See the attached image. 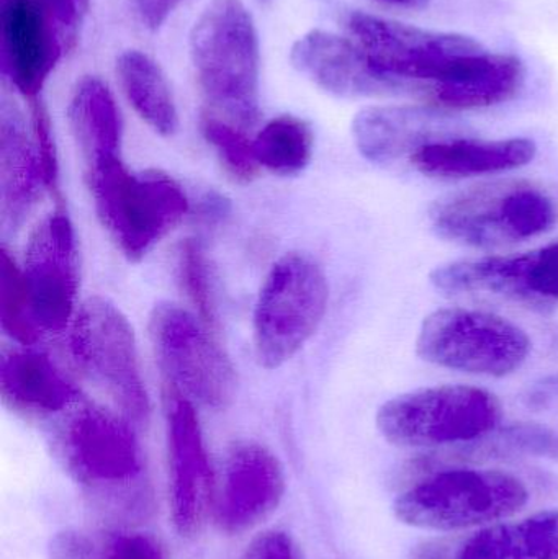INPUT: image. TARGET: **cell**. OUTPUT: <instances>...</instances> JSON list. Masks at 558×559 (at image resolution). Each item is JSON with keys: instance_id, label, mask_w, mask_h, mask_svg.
<instances>
[{"instance_id": "obj_1", "label": "cell", "mask_w": 558, "mask_h": 559, "mask_svg": "<svg viewBox=\"0 0 558 559\" xmlns=\"http://www.w3.org/2000/svg\"><path fill=\"white\" fill-rule=\"evenodd\" d=\"M95 212L118 251L140 262L186 218L182 186L163 170L134 173L121 157L85 170Z\"/></svg>"}, {"instance_id": "obj_2", "label": "cell", "mask_w": 558, "mask_h": 559, "mask_svg": "<svg viewBox=\"0 0 558 559\" xmlns=\"http://www.w3.org/2000/svg\"><path fill=\"white\" fill-rule=\"evenodd\" d=\"M200 87L231 124L249 128L259 118V41L239 0H213L190 35Z\"/></svg>"}, {"instance_id": "obj_3", "label": "cell", "mask_w": 558, "mask_h": 559, "mask_svg": "<svg viewBox=\"0 0 558 559\" xmlns=\"http://www.w3.org/2000/svg\"><path fill=\"white\" fill-rule=\"evenodd\" d=\"M557 218L550 193L526 180L471 187L429 209L439 238L471 248H501L537 238L550 231Z\"/></svg>"}, {"instance_id": "obj_4", "label": "cell", "mask_w": 558, "mask_h": 559, "mask_svg": "<svg viewBox=\"0 0 558 559\" xmlns=\"http://www.w3.org/2000/svg\"><path fill=\"white\" fill-rule=\"evenodd\" d=\"M503 409L484 388L439 384L399 394L377 411L380 436L402 449L475 442L494 432Z\"/></svg>"}, {"instance_id": "obj_5", "label": "cell", "mask_w": 558, "mask_h": 559, "mask_svg": "<svg viewBox=\"0 0 558 559\" xmlns=\"http://www.w3.org/2000/svg\"><path fill=\"white\" fill-rule=\"evenodd\" d=\"M530 501L518 476L498 469L455 468L403 491L393 502L402 524L423 531L451 532L503 521Z\"/></svg>"}, {"instance_id": "obj_6", "label": "cell", "mask_w": 558, "mask_h": 559, "mask_svg": "<svg viewBox=\"0 0 558 559\" xmlns=\"http://www.w3.org/2000/svg\"><path fill=\"white\" fill-rule=\"evenodd\" d=\"M330 301L323 269L310 255L278 259L262 283L254 308V350L261 367L275 370L290 361L317 334Z\"/></svg>"}, {"instance_id": "obj_7", "label": "cell", "mask_w": 558, "mask_h": 559, "mask_svg": "<svg viewBox=\"0 0 558 559\" xmlns=\"http://www.w3.org/2000/svg\"><path fill=\"white\" fill-rule=\"evenodd\" d=\"M69 348L79 370L133 424H146L150 394L141 373L136 335L110 299L82 302L72 321Z\"/></svg>"}, {"instance_id": "obj_8", "label": "cell", "mask_w": 558, "mask_h": 559, "mask_svg": "<svg viewBox=\"0 0 558 559\" xmlns=\"http://www.w3.org/2000/svg\"><path fill=\"white\" fill-rule=\"evenodd\" d=\"M531 338L524 329L494 312L467 308L436 309L416 337V354L435 367L503 378L526 364Z\"/></svg>"}, {"instance_id": "obj_9", "label": "cell", "mask_w": 558, "mask_h": 559, "mask_svg": "<svg viewBox=\"0 0 558 559\" xmlns=\"http://www.w3.org/2000/svg\"><path fill=\"white\" fill-rule=\"evenodd\" d=\"M343 25L373 69L408 88L429 87L485 51L477 39L461 33L419 28L359 10L346 13Z\"/></svg>"}, {"instance_id": "obj_10", "label": "cell", "mask_w": 558, "mask_h": 559, "mask_svg": "<svg viewBox=\"0 0 558 559\" xmlns=\"http://www.w3.org/2000/svg\"><path fill=\"white\" fill-rule=\"evenodd\" d=\"M150 337L166 384L206 409H226L235 401V365L210 328L174 302L154 306Z\"/></svg>"}, {"instance_id": "obj_11", "label": "cell", "mask_w": 558, "mask_h": 559, "mask_svg": "<svg viewBox=\"0 0 558 559\" xmlns=\"http://www.w3.org/2000/svg\"><path fill=\"white\" fill-rule=\"evenodd\" d=\"M130 424L127 417L94 404H74L66 411L56 427L55 445L69 475L91 488L136 481L143 459Z\"/></svg>"}, {"instance_id": "obj_12", "label": "cell", "mask_w": 558, "mask_h": 559, "mask_svg": "<svg viewBox=\"0 0 558 559\" xmlns=\"http://www.w3.org/2000/svg\"><path fill=\"white\" fill-rule=\"evenodd\" d=\"M22 272L39 331H64L78 312L81 283L74 226L64 212L52 213L36 226L26 246Z\"/></svg>"}, {"instance_id": "obj_13", "label": "cell", "mask_w": 558, "mask_h": 559, "mask_svg": "<svg viewBox=\"0 0 558 559\" xmlns=\"http://www.w3.org/2000/svg\"><path fill=\"white\" fill-rule=\"evenodd\" d=\"M449 295L500 296L527 305L558 302V241L520 255H488L449 262L429 274Z\"/></svg>"}, {"instance_id": "obj_14", "label": "cell", "mask_w": 558, "mask_h": 559, "mask_svg": "<svg viewBox=\"0 0 558 559\" xmlns=\"http://www.w3.org/2000/svg\"><path fill=\"white\" fill-rule=\"evenodd\" d=\"M170 514L180 537L200 531L212 502L213 473L195 406L166 384Z\"/></svg>"}, {"instance_id": "obj_15", "label": "cell", "mask_w": 558, "mask_h": 559, "mask_svg": "<svg viewBox=\"0 0 558 559\" xmlns=\"http://www.w3.org/2000/svg\"><path fill=\"white\" fill-rule=\"evenodd\" d=\"M284 495V468L277 456L261 443H241L226 462L216 522L226 534L251 531L277 511Z\"/></svg>"}, {"instance_id": "obj_16", "label": "cell", "mask_w": 558, "mask_h": 559, "mask_svg": "<svg viewBox=\"0 0 558 559\" xmlns=\"http://www.w3.org/2000/svg\"><path fill=\"white\" fill-rule=\"evenodd\" d=\"M3 71L23 97L35 102L66 43L33 0H0Z\"/></svg>"}, {"instance_id": "obj_17", "label": "cell", "mask_w": 558, "mask_h": 559, "mask_svg": "<svg viewBox=\"0 0 558 559\" xmlns=\"http://www.w3.org/2000/svg\"><path fill=\"white\" fill-rule=\"evenodd\" d=\"M290 59L301 74L337 97H389L408 91L406 85L373 69L349 38L321 29L298 39Z\"/></svg>"}, {"instance_id": "obj_18", "label": "cell", "mask_w": 558, "mask_h": 559, "mask_svg": "<svg viewBox=\"0 0 558 559\" xmlns=\"http://www.w3.org/2000/svg\"><path fill=\"white\" fill-rule=\"evenodd\" d=\"M455 121L441 108L416 105L367 107L353 120V138L364 159L390 164L436 141L451 140Z\"/></svg>"}, {"instance_id": "obj_19", "label": "cell", "mask_w": 558, "mask_h": 559, "mask_svg": "<svg viewBox=\"0 0 558 559\" xmlns=\"http://www.w3.org/2000/svg\"><path fill=\"white\" fill-rule=\"evenodd\" d=\"M524 81L526 66L518 56L482 51L423 92L431 107L446 111L477 110L517 97Z\"/></svg>"}, {"instance_id": "obj_20", "label": "cell", "mask_w": 558, "mask_h": 559, "mask_svg": "<svg viewBox=\"0 0 558 559\" xmlns=\"http://www.w3.org/2000/svg\"><path fill=\"white\" fill-rule=\"evenodd\" d=\"M536 154V143L530 138L494 141L451 138L422 147L409 157V163L431 179H471L521 169L533 163Z\"/></svg>"}, {"instance_id": "obj_21", "label": "cell", "mask_w": 558, "mask_h": 559, "mask_svg": "<svg viewBox=\"0 0 558 559\" xmlns=\"http://www.w3.org/2000/svg\"><path fill=\"white\" fill-rule=\"evenodd\" d=\"M432 559H558V511L488 525L455 540H432Z\"/></svg>"}, {"instance_id": "obj_22", "label": "cell", "mask_w": 558, "mask_h": 559, "mask_svg": "<svg viewBox=\"0 0 558 559\" xmlns=\"http://www.w3.org/2000/svg\"><path fill=\"white\" fill-rule=\"evenodd\" d=\"M0 390L3 403L26 416L66 413L79 401V391L55 361L32 348L3 354Z\"/></svg>"}, {"instance_id": "obj_23", "label": "cell", "mask_w": 558, "mask_h": 559, "mask_svg": "<svg viewBox=\"0 0 558 559\" xmlns=\"http://www.w3.org/2000/svg\"><path fill=\"white\" fill-rule=\"evenodd\" d=\"M46 187L35 136L29 140L15 108L3 105L0 127V189L2 225L16 229L25 222ZM48 189V187H46Z\"/></svg>"}, {"instance_id": "obj_24", "label": "cell", "mask_w": 558, "mask_h": 559, "mask_svg": "<svg viewBox=\"0 0 558 559\" xmlns=\"http://www.w3.org/2000/svg\"><path fill=\"white\" fill-rule=\"evenodd\" d=\"M68 117L85 170L121 157L120 111L104 82L82 79L72 94Z\"/></svg>"}, {"instance_id": "obj_25", "label": "cell", "mask_w": 558, "mask_h": 559, "mask_svg": "<svg viewBox=\"0 0 558 559\" xmlns=\"http://www.w3.org/2000/svg\"><path fill=\"white\" fill-rule=\"evenodd\" d=\"M117 74L134 111L161 136H173L179 128V115L159 66L131 49L118 58Z\"/></svg>"}, {"instance_id": "obj_26", "label": "cell", "mask_w": 558, "mask_h": 559, "mask_svg": "<svg viewBox=\"0 0 558 559\" xmlns=\"http://www.w3.org/2000/svg\"><path fill=\"white\" fill-rule=\"evenodd\" d=\"M259 166L277 176H298L313 157L314 134L310 123L282 115L269 121L254 141Z\"/></svg>"}, {"instance_id": "obj_27", "label": "cell", "mask_w": 558, "mask_h": 559, "mask_svg": "<svg viewBox=\"0 0 558 559\" xmlns=\"http://www.w3.org/2000/svg\"><path fill=\"white\" fill-rule=\"evenodd\" d=\"M0 265H2L0 321H2L3 332L25 347L35 344L43 332L33 319L22 269L16 265L15 259L10 255L5 246L0 252Z\"/></svg>"}, {"instance_id": "obj_28", "label": "cell", "mask_w": 558, "mask_h": 559, "mask_svg": "<svg viewBox=\"0 0 558 559\" xmlns=\"http://www.w3.org/2000/svg\"><path fill=\"white\" fill-rule=\"evenodd\" d=\"M177 278L180 288L186 293L193 308L199 311L200 319L215 328L218 322L216 314V296L213 289L212 269L206 259L205 249L197 239H186L177 251Z\"/></svg>"}, {"instance_id": "obj_29", "label": "cell", "mask_w": 558, "mask_h": 559, "mask_svg": "<svg viewBox=\"0 0 558 559\" xmlns=\"http://www.w3.org/2000/svg\"><path fill=\"white\" fill-rule=\"evenodd\" d=\"M203 138L215 147L226 173L241 183L252 182L261 166L254 153V143L248 140L238 128L218 118L203 117Z\"/></svg>"}, {"instance_id": "obj_30", "label": "cell", "mask_w": 558, "mask_h": 559, "mask_svg": "<svg viewBox=\"0 0 558 559\" xmlns=\"http://www.w3.org/2000/svg\"><path fill=\"white\" fill-rule=\"evenodd\" d=\"M503 445L511 452L558 456V436L546 427L517 426L504 432Z\"/></svg>"}, {"instance_id": "obj_31", "label": "cell", "mask_w": 558, "mask_h": 559, "mask_svg": "<svg viewBox=\"0 0 558 559\" xmlns=\"http://www.w3.org/2000/svg\"><path fill=\"white\" fill-rule=\"evenodd\" d=\"M49 559H100L94 542L78 531H62L49 542Z\"/></svg>"}, {"instance_id": "obj_32", "label": "cell", "mask_w": 558, "mask_h": 559, "mask_svg": "<svg viewBox=\"0 0 558 559\" xmlns=\"http://www.w3.org/2000/svg\"><path fill=\"white\" fill-rule=\"evenodd\" d=\"M239 559H297V550L284 532H268L254 538Z\"/></svg>"}, {"instance_id": "obj_33", "label": "cell", "mask_w": 558, "mask_h": 559, "mask_svg": "<svg viewBox=\"0 0 558 559\" xmlns=\"http://www.w3.org/2000/svg\"><path fill=\"white\" fill-rule=\"evenodd\" d=\"M107 559H164L153 538L141 534L121 535L111 544Z\"/></svg>"}, {"instance_id": "obj_34", "label": "cell", "mask_w": 558, "mask_h": 559, "mask_svg": "<svg viewBox=\"0 0 558 559\" xmlns=\"http://www.w3.org/2000/svg\"><path fill=\"white\" fill-rule=\"evenodd\" d=\"M141 19L150 28H159L180 0H136Z\"/></svg>"}, {"instance_id": "obj_35", "label": "cell", "mask_w": 558, "mask_h": 559, "mask_svg": "<svg viewBox=\"0 0 558 559\" xmlns=\"http://www.w3.org/2000/svg\"><path fill=\"white\" fill-rule=\"evenodd\" d=\"M379 2L389 3L393 7H402V9L422 10L431 3V0H379Z\"/></svg>"}, {"instance_id": "obj_36", "label": "cell", "mask_w": 558, "mask_h": 559, "mask_svg": "<svg viewBox=\"0 0 558 559\" xmlns=\"http://www.w3.org/2000/svg\"><path fill=\"white\" fill-rule=\"evenodd\" d=\"M82 3H85V5H88V0H81Z\"/></svg>"}]
</instances>
